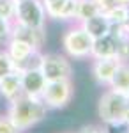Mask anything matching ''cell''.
Here are the masks:
<instances>
[{"label": "cell", "instance_id": "28", "mask_svg": "<svg viewBox=\"0 0 129 133\" xmlns=\"http://www.w3.org/2000/svg\"><path fill=\"white\" fill-rule=\"evenodd\" d=\"M117 4H124V5H129V0H117Z\"/></svg>", "mask_w": 129, "mask_h": 133}, {"label": "cell", "instance_id": "20", "mask_svg": "<svg viewBox=\"0 0 129 133\" xmlns=\"http://www.w3.org/2000/svg\"><path fill=\"white\" fill-rule=\"evenodd\" d=\"M117 57L119 61H129V34H124L117 39Z\"/></svg>", "mask_w": 129, "mask_h": 133}, {"label": "cell", "instance_id": "8", "mask_svg": "<svg viewBox=\"0 0 129 133\" xmlns=\"http://www.w3.org/2000/svg\"><path fill=\"white\" fill-rule=\"evenodd\" d=\"M119 57H106V59H92V66L90 71L94 80L103 85V87H110V83L113 80V75L119 68Z\"/></svg>", "mask_w": 129, "mask_h": 133}, {"label": "cell", "instance_id": "14", "mask_svg": "<svg viewBox=\"0 0 129 133\" xmlns=\"http://www.w3.org/2000/svg\"><path fill=\"white\" fill-rule=\"evenodd\" d=\"M4 48H5L7 53H9V57L12 59L14 68H16V64H20L21 61H25L32 51H35V48H32L30 44L20 41V39H14V37H11L9 41L5 43V46H4Z\"/></svg>", "mask_w": 129, "mask_h": 133}, {"label": "cell", "instance_id": "11", "mask_svg": "<svg viewBox=\"0 0 129 133\" xmlns=\"http://www.w3.org/2000/svg\"><path fill=\"white\" fill-rule=\"evenodd\" d=\"M21 75L20 71H11L9 75L0 78V96L9 103L12 99H16L18 96H21Z\"/></svg>", "mask_w": 129, "mask_h": 133}, {"label": "cell", "instance_id": "17", "mask_svg": "<svg viewBox=\"0 0 129 133\" xmlns=\"http://www.w3.org/2000/svg\"><path fill=\"white\" fill-rule=\"evenodd\" d=\"M97 12H101V11L96 5L94 0H78V4H76V20L74 21H83L90 16H94V14H97Z\"/></svg>", "mask_w": 129, "mask_h": 133}, {"label": "cell", "instance_id": "18", "mask_svg": "<svg viewBox=\"0 0 129 133\" xmlns=\"http://www.w3.org/2000/svg\"><path fill=\"white\" fill-rule=\"evenodd\" d=\"M41 62H42V51L41 50H35L32 51L25 61H21L20 64H16V71H25V69H37L41 68Z\"/></svg>", "mask_w": 129, "mask_h": 133}, {"label": "cell", "instance_id": "3", "mask_svg": "<svg viewBox=\"0 0 129 133\" xmlns=\"http://www.w3.org/2000/svg\"><path fill=\"white\" fill-rule=\"evenodd\" d=\"M127 103H129V96L108 87L103 92V96L99 98V103H97V114H99L101 121L103 123L122 121Z\"/></svg>", "mask_w": 129, "mask_h": 133}, {"label": "cell", "instance_id": "9", "mask_svg": "<svg viewBox=\"0 0 129 133\" xmlns=\"http://www.w3.org/2000/svg\"><path fill=\"white\" fill-rule=\"evenodd\" d=\"M11 37L27 43V44H30L35 50H42V46L46 43V27L44 29H35V27H27V25H21V23H14L12 21Z\"/></svg>", "mask_w": 129, "mask_h": 133}, {"label": "cell", "instance_id": "22", "mask_svg": "<svg viewBox=\"0 0 129 133\" xmlns=\"http://www.w3.org/2000/svg\"><path fill=\"white\" fill-rule=\"evenodd\" d=\"M104 133H129V124L124 121H113V123H103Z\"/></svg>", "mask_w": 129, "mask_h": 133}, {"label": "cell", "instance_id": "10", "mask_svg": "<svg viewBox=\"0 0 129 133\" xmlns=\"http://www.w3.org/2000/svg\"><path fill=\"white\" fill-rule=\"evenodd\" d=\"M21 75V91L27 96H39L42 94L44 87H46V76L42 75L41 68L37 69H25L20 71Z\"/></svg>", "mask_w": 129, "mask_h": 133}, {"label": "cell", "instance_id": "21", "mask_svg": "<svg viewBox=\"0 0 129 133\" xmlns=\"http://www.w3.org/2000/svg\"><path fill=\"white\" fill-rule=\"evenodd\" d=\"M11 30H12V21L0 16V48H4L5 43L11 39Z\"/></svg>", "mask_w": 129, "mask_h": 133}, {"label": "cell", "instance_id": "6", "mask_svg": "<svg viewBox=\"0 0 129 133\" xmlns=\"http://www.w3.org/2000/svg\"><path fill=\"white\" fill-rule=\"evenodd\" d=\"M41 71L46 76V80H71L73 78L71 61L60 53H42Z\"/></svg>", "mask_w": 129, "mask_h": 133}, {"label": "cell", "instance_id": "27", "mask_svg": "<svg viewBox=\"0 0 129 133\" xmlns=\"http://www.w3.org/2000/svg\"><path fill=\"white\" fill-rule=\"evenodd\" d=\"M122 121L126 124H129V103H127V107H126V112H124V117H122Z\"/></svg>", "mask_w": 129, "mask_h": 133}, {"label": "cell", "instance_id": "16", "mask_svg": "<svg viewBox=\"0 0 129 133\" xmlns=\"http://www.w3.org/2000/svg\"><path fill=\"white\" fill-rule=\"evenodd\" d=\"M104 14H106V18L110 20L111 25H126L129 20V5L117 4L111 9H108Z\"/></svg>", "mask_w": 129, "mask_h": 133}, {"label": "cell", "instance_id": "7", "mask_svg": "<svg viewBox=\"0 0 129 133\" xmlns=\"http://www.w3.org/2000/svg\"><path fill=\"white\" fill-rule=\"evenodd\" d=\"M46 16L51 20L74 21L76 20V4L78 0H41Z\"/></svg>", "mask_w": 129, "mask_h": 133}, {"label": "cell", "instance_id": "19", "mask_svg": "<svg viewBox=\"0 0 129 133\" xmlns=\"http://www.w3.org/2000/svg\"><path fill=\"white\" fill-rule=\"evenodd\" d=\"M11 71H14V62L5 51V48H0V78L9 75Z\"/></svg>", "mask_w": 129, "mask_h": 133}, {"label": "cell", "instance_id": "23", "mask_svg": "<svg viewBox=\"0 0 129 133\" xmlns=\"http://www.w3.org/2000/svg\"><path fill=\"white\" fill-rule=\"evenodd\" d=\"M14 9H16V4L12 0H0V16L2 18L12 21L14 20Z\"/></svg>", "mask_w": 129, "mask_h": 133}, {"label": "cell", "instance_id": "5", "mask_svg": "<svg viewBox=\"0 0 129 133\" xmlns=\"http://www.w3.org/2000/svg\"><path fill=\"white\" fill-rule=\"evenodd\" d=\"M73 82L71 80H48L41 94L48 108H64L73 99Z\"/></svg>", "mask_w": 129, "mask_h": 133}, {"label": "cell", "instance_id": "29", "mask_svg": "<svg viewBox=\"0 0 129 133\" xmlns=\"http://www.w3.org/2000/svg\"><path fill=\"white\" fill-rule=\"evenodd\" d=\"M12 2H14V4H18V2H21V0H12Z\"/></svg>", "mask_w": 129, "mask_h": 133}, {"label": "cell", "instance_id": "1", "mask_svg": "<svg viewBox=\"0 0 129 133\" xmlns=\"http://www.w3.org/2000/svg\"><path fill=\"white\" fill-rule=\"evenodd\" d=\"M48 107L39 96H27L21 94L16 99L9 101L7 107V117H9L12 124L20 130V131H27L30 128H34L37 123H41L46 114H48Z\"/></svg>", "mask_w": 129, "mask_h": 133}, {"label": "cell", "instance_id": "12", "mask_svg": "<svg viewBox=\"0 0 129 133\" xmlns=\"http://www.w3.org/2000/svg\"><path fill=\"white\" fill-rule=\"evenodd\" d=\"M80 23L83 25V29L89 32L94 39L106 36L110 32V27H111V23H110V20L106 18L104 12H97V14H94V16H90L87 20L80 21Z\"/></svg>", "mask_w": 129, "mask_h": 133}, {"label": "cell", "instance_id": "26", "mask_svg": "<svg viewBox=\"0 0 129 133\" xmlns=\"http://www.w3.org/2000/svg\"><path fill=\"white\" fill-rule=\"evenodd\" d=\"M76 133H104V131H103L101 126H85V128H81Z\"/></svg>", "mask_w": 129, "mask_h": 133}, {"label": "cell", "instance_id": "4", "mask_svg": "<svg viewBox=\"0 0 129 133\" xmlns=\"http://www.w3.org/2000/svg\"><path fill=\"white\" fill-rule=\"evenodd\" d=\"M46 9L41 0H21L14 9V23H21L27 27L44 29L46 27Z\"/></svg>", "mask_w": 129, "mask_h": 133}, {"label": "cell", "instance_id": "24", "mask_svg": "<svg viewBox=\"0 0 129 133\" xmlns=\"http://www.w3.org/2000/svg\"><path fill=\"white\" fill-rule=\"evenodd\" d=\"M0 133H21L7 117V114H0Z\"/></svg>", "mask_w": 129, "mask_h": 133}, {"label": "cell", "instance_id": "15", "mask_svg": "<svg viewBox=\"0 0 129 133\" xmlns=\"http://www.w3.org/2000/svg\"><path fill=\"white\" fill-rule=\"evenodd\" d=\"M111 89L129 96V61H122L113 75V80L110 83Z\"/></svg>", "mask_w": 129, "mask_h": 133}, {"label": "cell", "instance_id": "25", "mask_svg": "<svg viewBox=\"0 0 129 133\" xmlns=\"http://www.w3.org/2000/svg\"><path fill=\"white\" fill-rule=\"evenodd\" d=\"M96 5L99 7L101 12H106L108 9H111L113 5H117V0H94Z\"/></svg>", "mask_w": 129, "mask_h": 133}, {"label": "cell", "instance_id": "13", "mask_svg": "<svg viewBox=\"0 0 129 133\" xmlns=\"http://www.w3.org/2000/svg\"><path fill=\"white\" fill-rule=\"evenodd\" d=\"M106 57H117V39L111 34L94 39L92 44L90 59H106Z\"/></svg>", "mask_w": 129, "mask_h": 133}, {"label": "cell", "instance_id": "2", "mask_svg": "<svg viewBox=\"0 0 129 133\" xmlns=\"http://www.w3.org/2000/svg\"><path fill=\"white\" fill-rule=\"evenodd\" d=\"M92 44H94V37L83 29V25L80 21L71 25L62 36V48L66 51V55L76 61L90 59Z\"/></svg>", "mask_w": 129, "mask_h": 133}]
</instances>
